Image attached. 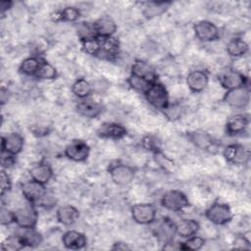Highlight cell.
Instances as JSON below:
<instances>
[{"label": "cell", "mask_w": 251, "mask_h": 251, "mask_svg": "<svg viewBox=\"0 0 251 251\" xmlns=\"http://www.w3.org/2000/svg\"><path fill=\"white\" fill-rule=\"evenodd\" d=\"M137 169L133 166L124 164L120 161L112 163L108 168L109 176L112 181L120 186L129 184L135 177Z\"/></svg>", "instance_id": "1"}, {"label": "cell", "mask_w": 251, "mask_h": 251, "mask_svg": "<svg viewBox=\"0 0 251 251\" xmlns=\"http://www.w3.org/2000/svg\"><path fill=\"white\" fill-rule=\"evenodd\" d=\"M144 97L153 108L161 111L170 104L168 89L158 80L151 83L149 88L144 92Z\"/></svg>", "instance_id": "2"}, {"label": "cell", "mask_w": 251, "mask_h": 251, "mask_svg": "<svg viewBox=\"0 0 251 251\" xmlns=\"http://www.w3.org/2000/svg\"><path fill=\"white\" fill-rule=\"evenodd\" d=\"M161 205L171 212H181L190 206V202L185 193L177 189L166 191L161 197Z\"/></svg>", "instance_id": "3"}, {"label": "cell", "mask_w": 251, "mask_h": 251, "mask_svg": "<svg viewBox=\"0 0 251 251\" xmlns=\"http://www.w3.org/2000/svg\"><path fill=\"white\" fill-rule=\"evenodd\" d=\"M16 232V234L10 239V244L13 248L20 249L25 247H36L41 244L42 236L35 228H23Z\"/></svg>", "instance_id": "4"}, {"label": "cell", "mask_w": 251, "mask_h": 251, "mask_svg": "<svg viewBox=\"0 0 251 251\" xmlns=\"http://www.w3.org/2000/svg\"><path fill=\"white\" fill-rule=\"evenodd\" d=\"M206 219L216 226H226L232 220V211L226 203L214 202L205 212Z\"/></svg>", "instance_id": "5"}, {"label": "cell", "mask_w": 251, "mask_h": 251, "mask_svg": "<svg viewBox=\"0 0 251 251\" xmlns=\"http://www.w3.org/2000/svg\"><path fill=\"white\" fill-rule=\"evenodd\" d=\"M14 213V224L18 227L35 228L38 222V212L36 206L28 203L27 205L18 208Z\"/></svg>", "instance_id": "6"}, {"label": "cell", "mask_w": 251, "mask_h": 251, "mask_svg": "<svg viewBox=\"0 0 251 251\" xmlns=\"http://www.w3.org/2000/svg\"><path fill=\"white\" fill-rule=\"evenodd\" d=\"M223 156L225 160L231 165L243 166L249 163L251 152L245 145L232 143L225 147L223 150Z\"/></svg>", "instance_id": "7"}, {"label": "cell", "mask_w": 251, "mask_h": 251, "mask_svg": "<svg viewBox=\"0 0 251 251\" xmlns=\"http://www.w3.org/2000/svg\"><path fill=\"white\" fill-rule=\"evenodd\" d=\"M152 224L155 225V226L152 228V232L158 242L165 245L174 241L176 234L175 222L169 218H162L160 220H155Z\"/></svg>", "instance_id": "8"}, {"label": "cell", "mask_w": 251, "mask_h": 251, "mask_svg": "<svg viewBox=\"0 0 251 251\" xmlns=\"http://www.w3.org/2000/svg\"><path fill=\"white\" fill-rule=\"evenodd\" d=\"M218 80L221 86L226 90L248 85L247 76L243 73L233 68H227L220 72V74L218 75Z\"/></svg>", "instance_id": "9"}, {"label": "cell", "mask_w": 251, "mask_h": 251, "mask_svg": "<svg viewBox=\"0 0 251 251\" xmlns=\"http://www.w3.org/2000/svg\"><path fill=\"white\" fill-rule=\"evenodd\" d=\"M223 101L231 108L244 109L250 102V88L248 85L226 90Z\"/></svg>", "instance_id": "10"}, {"label": "cell", "mask_w": 251, "mask_h": 251, "mask_svg": "<svg viewBox=\"0 0 251 251\" xmlns=\"http://www.w3.org/2000/svg\"><path fill=\"white\" fill-rule=\"evenodd\" d=\"M65 156L75 163L85 162L90 154L89 145L81 139H74L64 149Z\"/></svg>", "instance_id": "11"}, {"label": "cell", "mask_w": 251, "mask_h": 251, "mask_svg": "<svg viewBox=\"0 0 251 251\" xmlns=\"http://www.w3.org/2000/svg\"><path fill=\"white\" fill-rule=\"evenodd\" d=\"M132 220L138 225H151L156 220V207L151 203H137L130 209Z\"/></svg>", "instance_id": "12"}, {"label": "cell", "mask_w": 251, "mask_h": 251, "mask_svg": "<svg viewBox=\"0 0 251 251\" xmlns=\"http://www.w3.org/2000/svg\"><path fill=\"white\" fill-rule=\"evenodd\" d=\"M193 31L196 38L202 42H213L219 39L220 29L211 21L201 20L193 25Z\"/></svg>", "instance_id": "13"}, {"label": "cell", "mask_w": 251, "mask_h": 251, "mask_svg": "<svg viewBox=\"0 0 251 251\" xmlns=\"http://www.w3.org/2000/svg\"><path fill=\"white\" fill-rule=\"evenodd\" d=\"M21 191L25 199L33 205H37L40 200L46 195L47 189L45 184L34 179H29L21 184Z\"/></svg>", "instance_id": "14"}, {"label": "cell", "mask_w": 251, "mask_h": 251, "mask_svg": "<svg viewBox=\"0 0 251 251\" xmlns=\"http://www.w3.org/2000/svg\"><path fill=\"white\" fill-rule=\"evenodd\" d=\"M186 136L188 140L200 150L214 152L218 148V144L213 136L204 130L197 129L188 131L186 132Z\"/></svg>", "instance_id": "15"}, {"label": "cell", "mask_w": 251, "mask_h": 251, "mask_svg": "<svg viewBox=\"0 0 251 251\" xmlns=\"http://www.w3.org/2000/svg\"><path fill=\"white\" fill-rule=\"evenodd\" d=\"M96 134L103 139L120 140L127 134V130L123 125L119 123L108 122L102 124L98 127V129L96 130Z\"/></svg>", "instance_id": "16"}, {"label": "cell", "mask_w": 251, "mask_h": 251, "mask_svg": "<svg viewBox=\"0 0 251 251\" xmlns=\"http://www.w3.org/2000/svg\"><path fill=\"white\" fill-rule=\"evenodd\" d=\"M103 109L102 104L91 97L78 99V102L75 105V110L78 115L87 119H96L102 114Z\"/></svg>", "instance_id": "17"}, {"label": "cell", "mask_w": 251, "mask_h": 251, "mask_svg": "<svg viewBox=\"0 0 251 251\" xmlns=\"http://www.w3.org/2000/svg\"><path fill=\"white\" fill-rule=\"evenodd\" d=\"M25 145L24 137L18 132H11L3 135L1 139V152H7L11 155H19Z\"/></svg>", "instance_id": "18"}, {"label": "cell", "mask_w": 251, "mask_h": 251, "mask_svg": "<svg viewBox=\"0 0 251 251\" xmlns=\"http://www.w3.org/2000/svg\"><path fill=\"white\" fill-rule=\"evenodd\" d=\"M100 51L97 58L107 61H114L120 54L119 41L114 37H99Z\"/></svg>", "instance_id": "19"}, {"label": "cell", "mask_w": 251, "mask_h": 251, "mask_svg": "<svg viewBox=\"0 0 251 251\" xmlns=\"http://www.w3.org/2000/svg\"><path fill=\"white\" fill-rule=\"evenodd\" d=\"M209 83V75L204 70H193L186 76V84L192 93L202 92Z\"/></svg>", "instance_id": "20"}, {"label": "cell", "mask_w": 251, "mask_h": 251, "mask_svg": "<svg viewBox=\"0 0 251 251\" xmlns=\"http://www.w3.org/2000/svg\"><path fill=\"white\" fill-rule=\"evenodd\" d=\"M250 118L247 114H234L230 116L226 124V131L228 135L244 133L249 126Z\"/></svg>", "instance_id": "21"}, {"label": "cell", "mask_w": 251, "mask_h": 251, "mask_svg": "<svg viewBox=\"0 0 251 251\" xmlns=\"http://www.w3.org/2000/svg\"><path fill=\"white\" fill-rule=\"evenodd\" d=\"M62 243L66 249L80 250L86 247L87 237L83 232L72 229L63 234Z\"/></svg>", "instance_id": "22"}, {"label": "cell", "mask_w": 251, "mask_h": 251, "mask_svg": "<svg viewBox=\"0 0 251 251\" xmlns=\"http://www.w3.org/2000/svg\"><path fill=\"white\" fill-rule=\"evenodd\" d=\"M98 37H111L117 31V24L110 16H102L93 22Z\"/></svg>", "instance_id": "23"}, {"label": "cell", "mask_w": 251, "mask_h": 251, "mask_svg": "<svg viewBox=\"0 0 251 251\" xmlns=\"http://www.w3.org/2000/svg\"><path fill=\"white\" fill-rule=\"evenodd\" d=\"M56 219L59 224L70 226L78 221L79 212L73 205H63L56 210Z\"/></svg>", "instance_id": "24"}, {"label": "cell", "mask_w": 251, "mask_h": 251, "mask_svg": "<svg viewBox=\"0 0 251 251\" xmlns=\"http://www.w3.org/2000/svg\"><path fill=\"white\" fill-rule=\"evenodd\" d=\"M29 176L31 179H34L43 184H47L53 177L54 172L48 163L39 162L30 169Z\"/></svg>", "instance_id": "25"}, {"label": "cell", "mask_w": 251, "mask_h": 251, "mask_svg": "<svg viewBox=\"0 0 251 251\" xmlns=\"http://www.w3.org/2000/svg\"><path fill=\"white\" fill-rule=\"evenodd\" d=\"M130 75L143 77L150 82L157 81V74L155 70L149 63L143 60L134 61V63L131 65V68H130Z\"/></svg>", "instance_id": "26"}, {"label": "cell", "mask_w": 251, "mask_h": 251, "mask_svg": "<svg viewBox=\"0 0 251 251\" xmlns=\"http://www.w3.org/2000/svg\"><path fill=\"white\" fill-rule=\"evenodd\" d=\"M171 5V1H148L143 6L142 14L146 19H153L163 15Z\"/></svg>", "instance_id": "27"}, {"label": "cell", "mask_w": 251, "mask_h": 251, "mask_svg": "<svg viewBox=\"0 0 251 251\" xmlns=\"http://www.w3.org/2000/svg\"><path fill=\"white\" fill-rule=\"evenodd\" d=\"M199 228H200L199 223L193 219H183L176 223V234L183 238H187L197 234Z\"/></svg>", "instance_id": "28"}, {"label": "cell", "mask_w": 251, "mask_h": 251, "mask_svg": "<svg viewBox=\"0 0 251 251\" xmlns=\"http://www.w3.org/2000/svg\"><path fill=\"white\" fill-rule=\"evenodd\" d=\"M249 51V44L241 37H233L226 44V52L232 58H240Z\"/></svg>", "instance_id": "29"}, {"label": "cell", "mask_w": 251, "mask_h": 251, "mask_svg": "<svg viewBox=\"0 0 251 251\" xmlns=\"http://www.w3.org/2000/svg\"><path fill=\"white\" fill-rule=\"evenodd\" d=\"M93 89H94L93 85L84 77H79L75 79L71 86V90L73 94L78 99H84V98L90 97V95L93 92Z\"/></svg>", "instance_id": "30"}, {"label": "cell", "mask_w": 251, "mask_h": 251, "mask_svg": "<svg viewBox=\"0 0 251 251\" xmlns=\"http://www.w3.org/2000/svg\"><path fill=\"white\" fill-rule=\"evenodd\" d=\"M42 58H39L37 56H29L26 57L25 59H24L19 67V71L21 74H23L24 75L26 76H35L41 62H42Z\"/></svg>", "instance_id": "31"}, {"label": "cell", "mask_w": 251, "mask_h": 251, "mask_svg": "<svg viewBox=\"0 0 251 251\" xmlns=\"http://www.w3.org/2000/svg\"><path fill=\"white\" fill-rule=\"evenodd\" d=\"M56 22H67V23H74L76 22L80 17V11L78 8L74 6H68L64 9L56 12L54 14Z\"/></svg>", "instance_id": "32"}, {"label": "cell", "mask_w": 251, "mask_h": 251, "mask_svg": "<svg viewBox=\"0 0 251 251\" xmlns=\"http://www.w3.org/2000/svg\"><path fill=\"white\" fill-rule=\"evenodd\" d=\"M57 76H58V72L56 68L51 63L43 59L34 77L41 80H53Z\"/></svg>", "instance_id": "33"}, {"label": "cell", "mask_w": 251, "mask_h": 251, "mask_svg": "<svg viewBox=\"0 0 251 251\" xmlns=\"http://www.w3.org/2000/svg\"><path fill=\"white\" fill-rule=\"evenodd\" d=\"M76 34L80 42L86 41L88 39L98 37L96 30L94 28L93 23H79L76 25Z\"/></svg>", "instance_id": "34"}, {"label": "cell", "mask_w": 251, "mask_h": 251, "mask_svg": "<svg viewBox=\"0 0 251 251\" xmlns=\"http://www.w3.org/2000/svg\"><path fill=\"white\" fill-rule=\"evenodd\" d=\"M126 82L131 89L143 94L152 83L143 77L133 75H129V76L126 78Z\"/></svg>", "instance_id": "35"}, {"label": "cell", "mask_w": 251, "mask_h": 251, "mask_svg": "<svg viewBox=\"0 0 251 251\" xmlns=\"http://www.w3.org/2000/svg\"><path fill=\"white\" fill-rule=\"evenodd\" d=\"M206 243L205 238L197 234L185 238V241L180 242V250H191L197 251L200 250Z\"/></svg>", "instance_id": "36"}, {"label": "cell", "mask_w": 251, "mask_h": 251, "mask_svg": "<svg viewBox=\"0 0 251 251\" xmlns=\"http://www.w3.org/2000/svg\"><path fill=\"white\" fill-rule=\"evenodd\" d=\"M82 45V49L83 51L93 57L98 56L99 51H100V38L99 37H94L91 39H88L86 41L81 42Z\"/></svg>", "instance_id": "37"}, {"label": "cell", "mask_w": 251, "mask_h": 251, "mask_svg": "<svg viewBox=\"0 0 251 251\" xmlns=\"http://www.w3.org/2000/svg\"><path fill=\"white\" fill-rule=\"evenodd\" d=\"M163 114L170 121H176L181 116V107L179 104H169L164 110H162Z\"/></svg>", "instance_id": "38"}, {"label": "cell", "mask_w": 251, "mask_h": 251, "mask_svg": "<svg viewBox=\"0 0 251 251\" xmlns=\"http://www.w3.org/2000/svg\"><path fill=\"white\" fill-rule=\"evenodd\" d=\"M142 146L147 150L152 152L153 154L155 152H158L161 150V146H160V142L158 141V139L154 136V135H145L142 138Z\"/></svg>", "instance_id": "39"}, {"label": "cell", "mask_w": 251, "mask_h": 251, "mask_svg": "<svg viewBox=\"0 0 251 251\" xmlns=\"http://www.w3.org/2000/svg\"><path fill=\"white\" fill-rule=\"evenodd\" d=\"M154 158H155V160H156V162L159 164V166L160 167H162L164 170H166V171H169V170H171V169H173L174 168V162L171 160V159H169L163 152H162V150H160V151H158V152H155L154 153Z\"/></svg>", "instance_id": "40"}, {"label": "cell", "mask_w": 251, "mask_h": 251, "mask_svg": "<svg viewBox=\"0 0 251 251\" xmlns=\"http://www.w3.org/2000/svg\"><path fill=\"white\" fill-rule=\"evenodd\" d=\"M0 183H1V196L3 197L5 193H8L12 188V180L6 173V171L3 169L0 174Z\"/></svg>", "instance_id": "41"}, {"label": "cell", "mask_w": 251, "mask_h": 251, "mask_svg": "<svg viewBox=\"0 0 251 251\" xmlns=\"http://www.w3.org/2000/svg\"><path fill=\"white\" fill-rule=\"evenodd\" d=\"M0 221L2 226H9L14 223V213L7 208L2 207L0 212Z\"/></svg>", "instance_id": "42"}, {"label": "cell", "mask_w": 251, "mask_h": 251, "mask_svg": "<svg viewBox=\"0 0 251 251\" xmlns=\"http://www.w3.org/2000/svg\"><path fill=\"white\" fill-rule=\"evenodd\" d=\"M15 157L16 156L11 155L7 152H1V166H2V169H8V168L12 167L16 162Z\"/></svg>", "instance_id": "43"}, {"label": "cell", "mask_w": 251, "mask_h": 251, "mask_svg": "<svg viewBox=\"0 0 251 251\" xmlns=\"http://www.w3.org/2000/svg\"><path fill=\"white\" fill-rule=\"evenodd\" d=\"M13 5L12 1H1L0 2V13L3 15L6 11H8Z\"/></svg>", "instance_id": "44"}, {"label": "cell", "mask_w": 251, "mask_h": 251, "mask_svg": "<svg viewBox=\"0 0 251 251\" xmlns=\"http://www.w3.org/2000/svg\"><path fill=\"white\" fill-rule=\"evenodd\" d=\"M112 249H114V250H128L130 248L126 243L119 241V242L114 243V245L112 246Z\"/></svg>", "instance_id": "45"}, {"label": "cell", "mask_w": 251, "mask_h": 251, "mask_svg": "<svg viewBox=\"0 0 251 251\" xmlns=\"http://www.w3.org/2000/svg\"><path fill=\"white\" fill-rule=\"evenodd\" d=\"M8 98H9V96H8V90L2 88V89H1V95H0V99H1L2 105L5 104L6 101H8Z\"/></svg>", "instance_id": "46"}]
</instances>
